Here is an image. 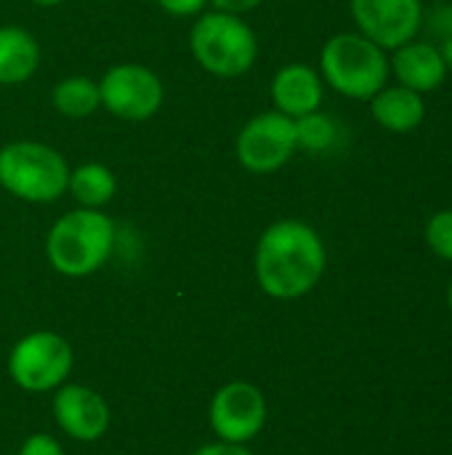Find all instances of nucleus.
<instances>
[{"instance_id": "f3484780", "label": "nucleus", "mask_w": 452, "mask_h": 455, "mask_svg": "<svg viewBox=\"0 0 452 455\" xmlns=\"http://www.w3.org/2000/svg\"><path fill=\"white\" fill-rule=\"evenodd\" d=\"M53 107L64 115V117H88L101 107V96H99V83H93L91 77L83 75H72L56 83L53 93Z\"/></svg>"}, {"instance_id": "5701e85b", "label": "nucleus", "mask_w": 452, "mask_h": 455, "mask_svg": "<svg viewBox=\"0 0 452 455\" xmlns=\"http://www.w3.org/2000/svg\"><path fill=\"white\" fill-rule=\"evenodd\" d=\"M216 5V11L221 13H232V16H240V13H248L253 8L261 5V0H208Z\"/></svg>"}, {"instance_id": "f8f14e48", "label": "nucleus", "mask_w": 452, "mask_h": 455, "mask_svg": "<svg viewBox=\"0 0 452 455\" xmlns=\"http://www.w3.org/2000/svg\"><path fill=\"white\" fill-rule=\"evenodd\" d=\"M389 72L400 85L418 91L421 96L437 91L448 80V67L440 56V48L426 40H410L392 51Z\"/></svg>"}, {"instance_id": "bb28decb", "label": "nucleus", "mask_w": 452, "mask_h": 455, "mask_svg": "<svg viewBox=\"0 0 452 455\" xmlns=\"http://www.w3.org/2000/svg\"><path fill=\"white\" fill-rule=\"evenodd\" d=\"M448 304H450V312H452V283H450V291H448Z\"/></svg>"}, {"instance_id": "20e7f679", "label": "nucleus", "mask_w": 452, "mask_h": 455, "mask_svg": "<svg viewBox=\"0 0 452 455\" xmlns=\"http://www.w3.org/2000/svg\"><path fill=\"white\" fill-rule=\"evenodd\" d=\"M69 165L48 144L11 141L0 149V187L27 203H53L67 192Z\"/></svg>"}, {"instance_id": "39448f33", "label": "nucleus", "mask_w": 452, "mask_h": 455, "mask_svg": "<svg viewBox=\"0 0 452 455\" xmlns=\"http://www.w3.org/2000/svg\"><path fill=\"white\" fill-rule=\"evenodd\" d=\"M192 53L197 64L216 77L245 75L258 56L256 32L232 13H205L194 21L189 35Z\"/></svg>"}, {"instance_id": "cd10ccee", "label": "nucleus", "mask_w": 452, "mask_h": 455, "mask_svg": "<svg viewBox=\"0 0 452 455\" xmlns=\"http://www.w3.org/2000/svg\"><path fill=\"white\" fill-rule=\"evenodd\" d=\"M450 3H452V0H450Z\"/></svg>"}, {"instance_id": "b1692460", "label": "nucleus", "mask_w": 452, "mask_h": 455, "mask_svg": "<svg viewBox=\"0 0 452 455\" xmlns=\"http://www.w3.org/2000/svg\"><path fill=\"white\" fill-rule=\"evenodd\" d=\"M194 455H253L250 451H245L242 445H232V443H221V445H208L202 451H197Z\"/></svg>"}, {"instance_id": "393cba45", "label": "nucleus", "mask_w": 452, "mask_h": 455, "mask_svg": "<svg viewBox=\"0 0 452 455\" xmlns=\"http://www.w3.org/2000/svg\"><path fill=\"white\" fill-rule=\"evenodd\" d=\"M437 48H440V56H442V61H445L448 72H452V35L450 37H442Z\"/></svg>"}, {"instance_id": "f257e3e1", "label": "nucleus", "mask_w": 452, "mask_h": 455, "mask_svg": "<svg viewBox=\"0 0 452 455\" xmlns=\"http://www.w3.org/2000/svg\"><path fill=\"white\" fill-rule=\"evenodd\" d=\"M325 245L320 235L296 219L272 224L256 248V277L274 299L306 296L325 272Z\"/></svg>"}, {"instance_id": "aec40b11", "label": "nucleus", "mask_w": 452, "mask_h": 455, "mask_svg": "<svg viewBox=\"0 0 452 455\" xmlns=\"http://www.w3.org/2000/svg\"><path fill=\"white\" fill-rule=\"evenodd\" d=\"M424 21H429V29H432L434 35H440V40H442V37H450L452 35V3H448V5H437V8L429 13V19H424Z\"/></svg>"}, {"instance_id": "a878e982", "label": "nucleus", "mask_w": 452, "mask_h": 455, "mask_svg": "<svg viewBox=\"0 0 452 455\" xmlns=\"http://www.w3.org/2000/svg\"><path fill=\"white\" fill-rule=\"evenodd\" d=\"M35 5H43V8H53V5H61L64 0H32Z\"/></svg>"}, {"instance_id": "0eeeda50", "label": "nucleus", "mask_w": 452, "mask_h": 455, "mask_svg": "<svg viewBox=\"0 0 452 455\" xmlns=\"http://www.w3.org/2000/svg\"><path fill=\"white\" fill-rule=\"evenodd\" d=\"M72 368L69 344L48 331H37L24 336L8 360V371L13 381L27 392H45L59 387Z\"/></svg>"}, {"instance_id": "423d86ee", "label": "nucleus", "mask_w": 452, "mask_h": 455, "mask_svg": "<svg viewBox=\"0 0 452 455\" xmlns=\"http://www.w3.org/2000/svg\"><path fill=\"white\" fill-rule=\"evenodd\" d=\"M237 160L250 173H274L280 171L293 152L298 149L296 141V120L272 109L250 117L237 133Z\"/></svg>"}, {"instance_id": "6ab92c4d", "label": "nucleus", "mask_w": 452, "mask_h": 455, "mask_svg": "<svg viewBox=\"0 0 452 455\" xmlns=\"http://www.w3.org/2000/svg\"><path fill=\"white\" fill-rule=\"evenodd\" d=\"M426 245L434 256L452 261V208L437 211L426 221Z\"/></svg>"}, {"instance_id": "a211bd4d", "label": "nucleus", "mask_w": 452, "mask_h": 455, "mask_svg": "<svg viewBox=\"0 0 452 455\" xmlns=\"http://www.w3.org/2000/svg\"><path fill=\"white\" fill-rule=\"evenodd\" d=\"M336 136H338V125L333 123V117L322 115L320 109L296 120V141L306 152L330 149L336 144Z\"/></svg>"}, {"instance_id": "ddd939ff", "label": "nucleus", "mask_w": 452, "mask_h": 455, "mask_svg": "<svg viewBox=\"0 0 452 455\" xmlns=\"http://www.w3.org/2000/svg\"><path fill=\"white\" fill-rule=\"evenodd\" d=\"M272 104L277 112L298 120L322 104V77L309 64H285L272 77Z\"/></svg>"}, {"instance_id": "9d476101", "label": "nucleus", "mask_w": 452, "mask_h": 455, "mask_svg": "<svg viewBox=\"0 0 452 455\" xmlns=\"http://www.w3.org/2000/svg\"><path fill=\"white\" fill-rule=\"evenodd\" d=\"M266 421L264 395L245 381L226 384L210 405V424L224 443L242 445L253 440Z\"/></svg>"}, {"instance_id": "7ed1b4c3", "label": "nucleus", "mask_w": 452, "mask_h": 455, "mask_svg": "<svg viewBox=\"0 0 452 455\" xmlns=\"http://www.w3.org/2000/svg\"><path fill=\"white\" fill-rule=\"evenodd\" d=\"M115 245V224L96 208H77L61 216L45 240V253L56 272L85 277L104 267Z\"/></svg>"}, {"instance_id": "2eb2a0df", "label": "nucleus", "mask_w": 452, "mask_h": 455, "mask_svg": "<svg viewBox=\"0 0 452 455\" xmlns=\"http://www.w3.org/2000/svg\"><path fill=\"white\" fill-rule=\"evenodd\" d=\"M40 64L37 40L21 27H0V85H19Z\"/></svg>"}, {"instance_id": "4468645a", "label": "nucleus", "mask_w": 452, "mask_h": 455, "mask_svg": "<svg viewBox=\"0 0 452 455\" xmlns=\"http://www.w3.org/2000/svg\"><path fill=\"white\" fill-rule=\"evenodd\" d=\"M370 115L389 133H413L426 117V101L418 91L386 83L370 99Z\"/></svg>"}, {"instance_id": "9b49d317", "label": "nucleus", "mask_w": 452, "mask_h": 455, "mask_svg": "<svg viewBox=\"0 0 452 455\" xmlns=\"http://www.w3.org/2000/svg\"><path fill=\"white\" fill-rule=\"evenodd\" d=\"M53 413H56L59 427L69 437L83 440V443L99 440L107 432V427H109V408H107V403L93 389H85V387H77V384L64 387L56 395Z\"/></svg>"}, {"instance_id": "f03ea898", "label": "nucleus", "mask_w": 452, "mask_h": 455, "mask_svg": "<svg viewBox=\"0 0 452 455\" xmlns=\"http://www.w3.org/2000/svg\"><path fill=\"white\" fill-rule=\"evenodd\" d=\"M322 80L341 96L370 101L389 83V56L360 32L333 35L320 53Z\"/></svg>"}, {"instance_id": "412c9836", "label": "nucleus", "mask_w": 452, "mask_h": 455, "mask_svg": "<svg viewBox=\"0 0 452 455\" xmlns=\"http://www.w3.org/2000/svg\"><path fill=\"white\" fill-rule=\"evenodd\" d=\"M19 455H64V451L59 448L56 440H51V437H45V435H32V437L24 443V448H21V453Z\"/></svg>"}, {"instance_id": "4be33fe9", "label": "nucleus", "mask_w": 452, "mask_h": 455, "mask_svg": "<svg viewBox=\"0 0 452 455\" xmlns=\"http://www.w3.org/2000/svg\"><path fill=\"white\" fill-rule=\"evenodd\" d=\"M173 16H194L205 8L208 0H157Z\"/></svg>"}, {"instance_id": "dca6fc26", "label": "nucleus", "mask_w": 452, "mask_h": 455, "mask_svg": "<svg viewBox=\"0 0 452 455\" xmlns=\"http://www.w3.org/2000/svg\"><path fill=\"white\" fill-rule=\"evenodd\" d=\"M67 189L83 208H101L107 205L117 192V179L104 163H83L75 171H69Z\"/></svg>"}, {"instance_id": "6e6552de", "label": "nucleus", "mask_w": 452, "mask_h": 455, "mask_svg": "<svg viewBox=\"0 0 452 455\" xmlns=\"http://www.w3.org/2000/svg\"><path fill=\"white\" fill-rule=\"evenodd\" d=\"M101 107L120 120H147L163 107L160 77L141 64H115L99 83Z\"/></svg>"}, {"instance_id": "1a4fd4ad", "label": "nucleus", "mask_w": 452, "mask_h": 455, "mask_svg": "<svg viewBox=\"0 0 452 455\" xmlns=\"http://www.w3.org/2000/svg\"><path fill=\"white\" fill-rule=\"evenodd\" d=\"M349 8L357 32L384 51H394L416 40L424 27L421 0H349Z\"/></svg>"}]
</instances>
